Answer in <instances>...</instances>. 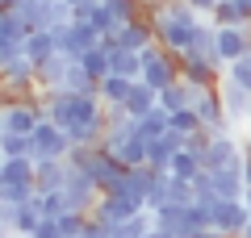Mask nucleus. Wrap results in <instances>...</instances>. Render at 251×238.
<instances>
[{"label":"nucleus","mask_w":251,"mask_h":238,"mask_svg":"<svg viewBox=\"0 0 251 238\" xmlns=\"http://www.w3.org/2000/svg\"><path fill=\"white\" fill-rule=\"evenodd\" d=\"M42 96H25V100H0V130L4 134H34L42 121Z\"/></svg>","instance_id":"f03ea898"},{"label":"nucleus","mask_w":251,"mask_h":238,"mask_svg":"<svg viewBox=\"0 0 251 238\" xmlns=\"http://www.w3.org/2000/svg\"><path fill=\"white\" fill-rule=\"evenodd\" d=\"M54 42H59L63 54H72V59H80L84 50H92V46H100V34L88 25V21H67L63 29H54Z\"/></svg>","instance_id":"0eeeda50"},{"label":"nucleus","mask_w":251,"mask_h":238,"mask_svg":"<svg viewBox=\"0 0 251 238\" xmlns=\"http://www.w3.org/2000/svg\"><path fill=\"white\" fill-rule=\"evenodd\" d=\"M180 79L193 84V88H218V84H222V63L205 59V54H197V50H184L180 54Z\"/></svg>","instance_id":"423d86ee"},{"label":"nucleus","mask_w":251,"mask_h":238,"mask_svg":"<svg viewBox=\"0 0 251 238\" xmlns=\"http://www.w3.org/2000/svg\"><path fill=\"white\" fill-rule=\"evenodd\" d=\"M130 84H134V79H126V75H117V71H109L105 79H100V100H105V105H126V96H130Z\"/></svg>","instance_id":"412c9836"},{"label":"nucleus","mask_w":251,"mask_h":238,"mask_svg":"<svg viewBox=\"0 0 251 238\" xmlns=\"http://www.w3.org/2000/svg\"><path fill=\"white\" fill-rule=\"evenodd\" d=\"M38 226H42V209H38V201L13 205V234H17V238H29Z\"/></svg>","instance_id":"a211bd4d"},{"label":"nucleus","mask_w":251,"mask_h":238,"mask_svg":"<svg viewBox=\"0 0 251 238\" xmlns=\"http://www.w3.org/2000/svg\"><path fill=\"white\" fill-rule=\"evenodd\" d=\"M205 209H209V230H218V234H226V238H239L243 230H247V221H251V209H247L243 196H218Z\"/></svg>","instance_id":"f257e3e1"},{"label":"nucleus","mask_w":251,"mask_h":238,"mask_svg":"<svg viewBox=\"0 0 251 238\" xmlns=\"http://www.w3.org/2000/svg\"><path fill=\"white\" fill-rule=\"evenodd\" d=\"M168 130H172V113H163V109H151L147 117H134V134H138V138H147V142L163 138Z\"/></svg>","instance_id":"dca6fc26"},{"label":"nucleus","mask_w":251,"mask_h":238,"mask_svg":"<svg viewBox=\"0 0 251 238\" xmlns=\"http://www.w3.org/2000/svg\"><path fill=\"white\" fill-rule=\"evenodd\" d=\"M63 184H67V159H38L34 171L38 192H63Z\"/></svg>","instance_id":"ddd939ff"},{"label":"nucleus","mask_w":251,"mask_h":238,"mask_svg":"<svg viewBox=\"0 0 251 238\" xmlns=\"http://www.w3.org/2000/svg\"><path fill=\"white\" fill-rule=\"evenodd\" d=\"M29 238H63V226H59V217H42V226H38Z\"/></svg>","instance_id":"bb28decb"},{"label":"nucleus","mask_w":251,"mask_h":238,"mask_svg":"<svg viewBox=\"0 0 251 238\" xmlns=\"http://www.w3.org/2000/svg\"><path fill=\"white\" fill-rule=\"evenodd\" d=\"M172 130H176L180 138H188V134H197V130H205V125H201L197 109H180V113H172Z\"/></svg>","instance_id":"a878e982"},{"label":"nucleus","mask_w":251,"mask_h":238,"mask_svg":"<svg viewBox=\"0 0 251 238\" xmlns=\"http://www.w3.org/2000/svg\"><path fill=\"white\" fill-rule=\"evenodd\" d=\"M0 171H4V155H0Z\"/></svg>","instance_id":"7c9ffc66"},{"label":"nucleus","mask_w":251,"mask_h":238,"mask_svg":"<svg viewBox=\"0 0 251 238\" xmlns=\"http://www.w3.org/2000/svg\"><path fill=\"white\" fill-rule=\"evenodd\" d=\"M143 79L151 84L155 92H163L168 84H176V79H180V54L163 50L159 42L147 46V50H143Z\"/></svg>","instance_id":"7ed1b4c3"},{"label":"nucleus","mask_w":251,"mask_h":238,"mask_svg":"<svg viewBox=\"0 0 251 238\" xmlns=\"http://www.w3.org/2000/svg\"><path fill=\"white\" fill-rule=\"evenodd\" d=\"M0 238H17L13 234V205H0Z\"/></svg>","instance_id":"cd10ccee"},{"label":"nucleus","mask_w":251,"mask_h":238,"mask_svg":"<svg viewBox=\"0 0 251 238\" xmlns=\"http://www.w3.org/2000/svg\"><path fill=\"white\" fill-rule=\"evenodd\" d=\"M38 188L34 184H21V180H0V205H25L34 201Z\"/></svg>","instance_id":"5701e85b"},{"label":"nucleus","mask_w":251,"mask_h":238,"mask_svg":"<svg viewBox=\"0 0 251 238\" xmlns=\"http://www.w3.org/2000/svg\"><path fill=\"white\" fill-rule=\"evenodd\" d=\"M151 109H159V92H155L147 79H134V84H130V96H126V113L130 117H147Z\"/></svg>","instance_id":"2eb2a0df"},{"label":"nucleus","mask_w":251,"mask_h":238,"mask_svg":"<svg viewBox=\"0 0 251 238\" xmlns=\"http://www.w3.org/2000/svg\"><path fill=\"white\" fill-rule=\"evenodd\" d=\"M147 238H176V234H168V230H159V226H151V230H147Z\"/></svg>","instance_id":"c85d7f7f"},{"label":"nucleus","mask_w":251,"mask_h":238,"mask_svg":"<svg viewBox=\"0 0 251 238\" xmlns=\"http://www.w3.org/2000/svg\"><path fill=\"white\" fill-rule=\"evenodd\" d=\"M218 96H222L226 121H247V113H251V92L243 88V84H234L230 75H222V84H218Z\"/></svg>","instance_id":"9d476101"},{"label":"nucleus","mask_w":251,"mask_h":238,"mask_svg":"<svg viewBox=\"0 0 251 238\" xmlns=\"http://www.w3.org/2000/svg\"><path fill=\"white\" fill-rule=\"evenodd\" d=\"M143 209H147L143 196H130V192H100L97 209H92V221L113 226V221H126V217H134V213H143Z\"/></svg>","instance_id":"39448f33"},{"label":"nucleus","mask_w":251,"mask_h":238,"mask_svg":"<svg viewBox=\"0 0 251 238\" xmlns=\"http://www.w3.org/2000/svg\"><path fill=\"white\" fill-rule=\"evenodd\" d=\"M113 38H117V46L143 54L147 46H155V25H151V17H138V21H130V25H122Z\"/></svg>","instance_id":"f8f14e48"},{"label":"nucleus","mask_w":251,"mask_h":238,"mask_svg":"<svg viewBox=\"0 0 251 238\" xmlns=\"http://www.w3.org/2000/svg\"><path fill=\"white\" fill-rule=\"evenodd\" d=\"M80 67L88 71L92 79H105L109 71H113V63H109V50H105V46H92V50L80 54Z\"/></svg>","instance_id":"4be33fe9"},{"label":"nucleus","mask_w":251,"mask_h":238,"mask_svg":"<svg viewBox=\"0 0 251 238\" xmlns=\"http://www.w3.org/2000/svg\"><path fill=\"white\" fill-rule=\"evenodd\" d=\"M0 155H4V159H21V155L34 159V142H29V134H4V130H0Z\"/></svg>","instance_id":"393cba45"},{"label":"nucleus","mask_w":251,"mask_h":238,"mask_svg":"<svg viewBox=\"0 0 251 238\" xmlns=\"http://www.w3.org/2000/svg\"><path fill=\"white\" fill-rule=\"evenodd\" d=\"M201 163H205L209 171L218 167H243V146L230 138V134H214L205 146V155H201Z\"/></svg>","instance_id":"1a4fd4ad"},{"label":"nucleus","mask_w":251,"mask_h":238,"mask_svg":"<svg viewBox=\"0 0 251 238\" xmlns=\"http://www.w3.org/2000/svg\"><path fill=\"white\" fill-rule=\"evenodd\" d=\"M184 146V138H180L176 130H168L163 138H155V142H147V167H155V171H168L172 167V159H176V150Z\"/></svg>","instance_id":"9b49d317"},{"label":"nucleus","mask_w":251,"mask_h":238,"mask_svg":"<svg viewBox=\"0 0 251 238\" xmlns=\"http://www.w3.org/2000/svg\"><path fill=\"white\" fill-rule=\"evenodd\" d=\"M34 171H38V163L29 155H21V159H4V171H0V180H21V184H34Z\"/></svg>","instance_id":"b1692460"},{"label":"nucleus","mask_w":251,"mask_h":238,"mask_svg":"<svg viewBox=\"0 0 251 238\" xmlns=\"http://www.w3.org/2000/svg\"><path fill=\"white\" fill-rule=\"evenodd\" d=\"M67 67H72V54H50V59L38 63V88L42 92H59L63 79H67Z\"/></svg>","instance_id":"4468645a"},{"label":"nucleus","mask_w":251,"mask_h":238,"mask_svg":"<svg viewBox=\"0 0 251 238\" xmlns=\"http://www.w3.org/2000/svg\"><path fill=\"white\" fill-rule=\"evenodd\" d=\"M67 4H72V9H75V4H88V0H67Z\"/></svg>","instance_id":"c756f323"},{"label":"nucleus","mask_w":251,"mask_h":238,"mask_svg":"<svg viewBox=\"0 0 251 238\" xmlns=\"http://www.w3.org/2000/svg\"><path fill=\"white\" fill-rule=\"evenodd\" d=\"M172 176H176V180H197L201 176V171H205V163H201V155H197V150H188V146H180L176 150V159H172Z\"/></svg>","instance_id":"aec40b11"},{"label":"nucleus","mask_w":251,"mask_h":238,"mask_svg":"<svg viewBox=\"0 0 251 238\" xmlns=\"http://www.w3.org/2000/svg\"><path fill=\"white\" fill-rule=\"evenodd\" d=\"M214 46H218V59L226 67V63L243 59L251 50V29L247 25H214Z\"/></svg>","instance_id":"6e6552de"},{"label":"nucleus","mask_w":251,"mask_h":238,"mask_svg":"<svg viewBox=\"0 0 251 238\" xmlns=\"http://www.w3.org/2000/svg\"><path fill=\"white\" fill-rule=\"evenodd\" d=\"M29 142H34V163H38V159H67V155H72V146H75V142L67 138V130L54 125L50 117L38 121V130L29 134Z\"/></svg>","instance_id":"20e7f679"},{"label":"nucleus","mask_w":251,"mask_h":238,"mask_svg":"<svg viewBox=\"0 0 251 238\" xmlns=\"http://www.w3.org/2000/svg\"><path fill=\"white\" fill-rule=\"evenodd\" d=\"M159 109H163V113H180V109H193V84H184V79L168 84V88L159 92Z\"/></svg>","instance_id":"f3484780"},{"label":"nucleus","mask_w":251,"mask_h":238,"mask_svg":"<svg viewBox=\"0 0 251 238\" xmlns=\"http://www.w3.org/2000/svg\"><path fill=\"white\" fill-rule=\"evenodd\" d=\"M25 54H29L34 63H42V59H50V54H59L54 29H29V38H25Z\"/></svg>","instance_id":"6ab92c4d"}]
</instances>
